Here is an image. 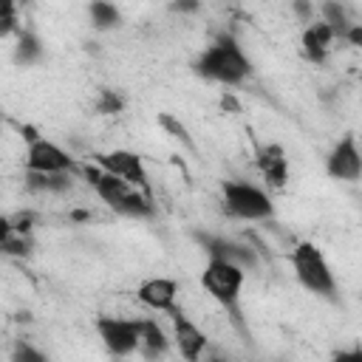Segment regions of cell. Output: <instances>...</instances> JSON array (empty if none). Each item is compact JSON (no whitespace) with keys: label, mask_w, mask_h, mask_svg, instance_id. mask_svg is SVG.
Returning <instances> with one entry per match:
<instances>
[{"label":"cell","mask_w":362,"mask_h":362,"mask_svg":"<svg viewBox=\"0 0 362 362\" xmlns=\"http://www.w3.org/2000/svg\"><path fill=\"white\" fill-rule=\"evenodd\" d=\"M192 74L206 79V82L223 85V88H238V85H243L249 79L252 59L246 57V51L238 42V37L223 31L195 57Z\"/></svg>","instance_id":"cell-1"},{"label":"cell","mask_w":362,"mask_h":362,"mask_svg":"<svg viewBox=\"0 0 362 362\" xmlns=\"http://www.w3.org/2000/svg\"><path fill=\"white\" fill-rule=\"evenodd\" d=\"M82 175L88 178V184L93 187V192L99 195L102 204H107L116 215L122 218H130V221H147L156 215V204H153V195L150 192H141L136 189L133 184L99 170L96 164L90 167H82Z\"/></svg>","instance_id":"cell-2"},{"label":"cell","mask_w":362,"mask_h":362,"mask_svg":"<svg viewBox=\"0 0 362 362\" xmlns=\"http://www.w3.org/2000/svg\"><path fill=\"white\" fill-rule=\"evenodd\" d=\"M291 269H294V277H297V283L305 288V291H311V294H317V297H322V300H331V303H337V277H334V272H331V263H328V257L322 255V249L314 243V240H300L294 249H291Z\"/></svg>","instance_id":"cell-3"},{"label":"cell","mask_w":362,"mask_h":362,"mask_svg":"<svg viewBox=\"0 0 362 362\" xmlns=\"http://www.w3.org/2000/svg\"><path fill=\"white\" fill-rule=\"evenodd\" d=\"M246 274L240 266H232V263H223V260H206L204 269H201V288L226 311L232 314V322L240 325V291H243V283H246Z\"/></svg>","instance_id":"cell-4"},{"label":"cell","mask_w":362,"mask_h":362,"mask_svg":"<svg viewBox=\"0 0 362 362\" xmlns=\"http://www.w3.org/2000/svg\"><path fill=\"white\" fill-rule=\"evenodd\" d=\"M221 204H223L226 215H232L238 221H269L274 215L272 195L263 187H257L252 181H240V178L223 181Z\"/></svg>","instance_id":"cell-5"},{"label":"cell","mask_w":362,"mask_h":362,"mask_svg":"<svg viewBox=\"0 0 362 362\" xmlns=\"http://www.w3.org/2000/svg\"><path fill=\"white\" fill-rule=\"evenodd\" d=\"M141 325L144 317H119V314H99L96 317V337L102 339L105 351L113 359H127L139 354L141 345Z\"/></svg>","instance_id":"cell-6"},{"label":"cell","mask_w":362,"mask_h":362,"mask_svg":"<svg viewBox=\"0 0 362 362\" xmlns=\"http://www.w3.org/2000/svg\"><path fill=\"white\" fill-rule=\"evenodd\" d=\"M192 238L201 246V252L206 255V260H223V263L240 266L243 272L260 269L257 249H252L249 243H243L238 238H226V235H215V232H192Z\"/></svg>","instance_id":"cell-7"},{"label":"cell","mask_w":362,"mask_h":362,"mask_svg":"<svg viewBox=\"0 0 362 362\" xmlns=\"http://www.w3.org/2000/svg\"><path fill=\"white\" fill-rule=\"evenodd\" d=\"M25 173H48V175H57V173H79L82 164L68 153L62 150L57 141L45 139V136H37L31 141H25Z\"/></svg>","instance_id":"cell-8"},{"label":"cell","mask_w":362,"mask_h":362,"mask_svg":"<svg viewBox=\"0 0 362 362\" xmlns=\"http://www.w3.org/2000/svg\"><path fill=\"white\" fill-rule=\"evenodd\" d=\"M93 164L127 184H133L141 192H150V173L144 167V158L133 150L116 147V150H105V153H93Z\"/></svg>","instance_id":"cell-9"},{"label":"cell","mask_w":362,"mask_h":362,"mask_svg":"<svg viewBox=\"0 0 362 362\" xmlns=\"http://www.w3.org/2000/svg\"><path fill=\"white\" fill-rule=\"evenodd\" d=\"M325 173L334 181H359L362 178V147L354 133H345L334 141V147L325 156Z\"/></svg>","instance_id":"cell-10"},{"label":"cell","mask_w":362,"mask_h":362,"mask_svg":"<svg viewBox=\"0 0 362 362\" xmlns=\"http://www.w3.org/2000/svg\"><path fill=\"white\" fill-rule=\"evenodd\" d=\"M170 325H173V331H170V334H173V345H175V351L181 354V359H184V362H201L204 354L212 348L206 331H204L195 320H189L181 308H175V311L170 314Z\"/></svg>","instance_id":"cell-11"},{"label":"cell","mask_w":362,"mask_h":362,"mask_svg":"<svg viewBox=\"0 0 362 362\" xmlns=\"http://www.w3.org/2000/svg\"><path fill=\"white\" fill-rule=\"evenodd\" d=\"M136 300L156 314H173L178 308V283L173 277H147L139 283Z\"/></svg>","instance_id":"cell-12"},{"label":"cell","mask_w":362,"mask_h":362,"mask_svg":"<svg viewBox=\"0 0 362 362\" xmlns=\"http://www.w3.org/2000/svg\"><path fill=\"white\" fill-rule=\"evenodd\" d=\"M255 167L260 170L263 181L274 189H283L288 184V158L280 144H257L255 147Z\"/></svg>","instance_id":"cell-13"},{"label":"cell","mask_w":362,"mask_h":362,"mask_svg":"<svg viewBox=\"0 0 362 362\" xmlns=\"http://www.w3.org/2000/svg\"><path fill=\"white\" fill-rule=\"evenodd\" d=\"M337 42V34L328 23L322 20H314L303 28V37H300V45H303V57L314 65H322L331 54V45Z\"/></svg>","instance_id":"cell-14"},{"label":"cell","mask_w":362,"mask_h":362,"mask_svg":"<svg viewBox=\"0 0 362 362\" xmlns=\"http://www.w3.org/2000/svg\"><path fill=\"white\" fill-rule=\"evenodd\" d=\"M170 345H173V334H167V331L158 325V320H153V317H144L139 354H141L147 362H158L161 356H167Z\"/></svg>","instance_id":"cell-15"},{"label":"cell","mask_w":362,"mask_h":362,"mask_svg":"<svg viewBox=\"0 0 362 362\" xmlns=\"http://www.w3.org/2000/svg\"><path fill=\"white\" fill-rule=\"evenodd\" d=\"M42 57H45V45H42L40 34L31 28H20L17 45H14V62L17 65H37V62H42Z\"/></svg>","instance_id":"cell-16"},{"label":"cell","mask_w":362,"mask_h":362,"mask_svg":"<svg viewBox=\"0 0 362 362\" xmlns=\"http://www.w3.org/2000/svg\"><path fill=\"white\" fill-rule=\"evenodd\" d=\"M71 187H74V175H68V173H57V175H48V173H25V189H31V192L62 195Z\"/></svg>","instance_id":"cell-17"},{"label":"cell","mask_w":362,"mask_h":362,"mask_svg":"<svg viewBox=\"0 0 362 362\" xmlns=\"http://www.w3.org/2000/svg\"><path fill=\"white\" fill-rule=\"evenodd\" d=\"M88 17H90V25L96 31H113L122 25V11L113 6V3H105V0H96L88 6Z\"/></svg>","instance_id":"cell-18"},{"label":"cell","mask_w":362,"mask_h":362,"mask_svg":"<svg viewBox=\"0 0 362 362\" xmlns=\"http://www.w3.org/2000/svg\"><path fill=\"white\" fill-rule=\"evenodd\" d=\"M320 20H322V23H328L339 40H342V37H345V31L351 28L348 11H345V6H339V3H322V6H320Z\"/></svg>","instance_id":"cell-19"},{"label":"cell","mask_w":362,"mask_h":362,"mask_svg":"<svg viewBox=\"0 0 362 362\" xmlns=\"http://www.w3.org/2000/svg\"><path fill=\"white\" fill-rule=\"evenodd\" d=\"M11 362H54V359H51L48 354H42L37 345L20 339V342L14 345V351H11Z\"/></svg>","instance_id":"cell-20"},{"label":"cell","mask_w":362,"mask_h":362,"mask_svg":"<svg viewBox=\"0 0 362 362\" xmlns=\"http://www.w3.org/2000/svg\"><path fill=\"white\" fill-rule=\"evenodd\" d=\"M124 107V99L119 96V90H110V88H102L99 90V99H96V110L102 116H113V113H122Z\"/></svg>","instance_id":"cell-21"},{"label":"cell","mask_w":362,"mask_h":362,"mask_svg":"<svg viewBox=\"0 0 362 362\" xmlns=\"http://www.w3.org/2000/svg\"><path fill=\"white\" fill-rule=\"evenodd\" d=\"M28 249H31V240H28V235H17V232H6L3 235V252L6 255H28Z\"/></svg>","instance_id":"cell-22"},{"label":"cell","mask_w":362,"mask_h":362,"mask_svg":"<svg viewBox=\"0 0 362 362\" xmlns=\"http://www.w3.org/2000/svg\"><path fill=\"white\" fill-rule=\"evenodd\" d=\"M0 34L6 37V34H11V31H17L20 34V28H17V6L14 3H6L3 6V11H0Z\"/></svg>","instance_id":"cell-23"},{"label":"cell","mask_w":362,"mask_h":362,"mask_svg":"<svg viewBox=\"0 0 362 362\" xmlns=\"http://www.w3.org/2000/svg\"><path fill=\"white\" fill-rule=\"evenodd\" d=\"M161 124H164V127H170V130L175 133V139H181L187 147H192V141H189V136H187V127H184V124H178L173 116H161Z\"/></svg>","instance_id":"cell-24"},{"label":"cell","mask_w":362,"mask_h":362,"mask_svg":"<svg viewBox=\"0 0 362 362\" xmlns=\"http://www.w3.org/2000/svg\"><path fill=\"white\" fill-rule=\"evenodd\" d=\"M331 362H362V348H342L331 356Z\"/></svg>","instance_id":"cell-25"},{"label":"cell","mask_w":362,"mask_h":362,"mask_svg":"<svg viewBox=\"0 0 362 362\" xmlns=\"http://www.w3.org/2000/svg\"><path fill=\"white\" fill-rule=\"evenodd\" d=\"M348 45H356V48H362V23H351V28L345 31V37H342Z\"/></svg>","instance_id":"cell-26"},{"label":"cell","mask_w":362,"mask_h":362,"mask_svg":"<svg viewBox=\"0 0 362 362\" xmlns=\"http://www.w3.org/2000/svg\"><path fill=\"white\" fill-rule=\"evenodd\" d=\"M201 362H232V359H229L221 348H209V351L204 354V359H201Z\"/></svg>","instance_id":"cell-27"},{"label":"cell","mask_w":362,"mask_h":362,"mask_svg":"<svg viewBox=\"0 0 362 362\" xmlns=\"http://www.w3.org/2000/svg\"><path fill=\"white\" fill-rule=\"evenodd\" d=\"M291 8H294L300 17H303V23H314V17H311V11H314V8H311L308 3H294Z\"/></svg>","instance_id":"cell-28"}]
</instances>
